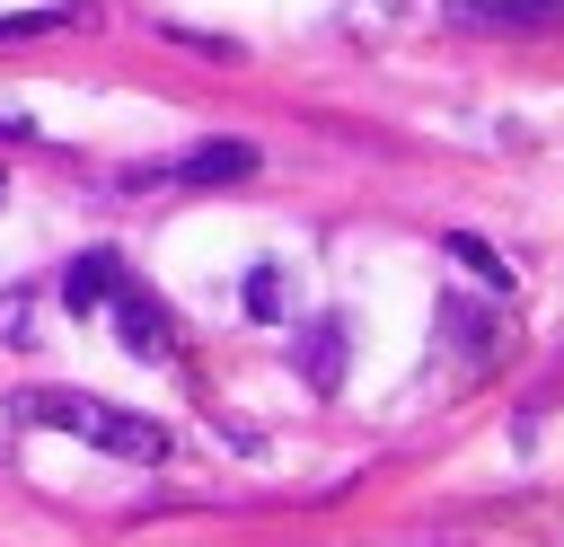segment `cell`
<instances>
[{
  "mask_svg": "<svg viewBox=\"0 0 564 547\" xmlns=\"http://www.w3.org/2000/svg\"><path fill=\"white\" fill-rule=\"evenodd\" d=\"M18 415H26V423H53V432H70V441H88V450H106V459H167V423L123 415V406L79 397V388H26Z\"/></svg>",
  "mask_w": 564,
  "mask_h": 547,
  "instance_id": "1",
  "label": "cell"
},
{
  "mask_svg": "<svg viewBox=\"0 0 564 547\" xmlns=\"http://www.w3.org/2000/svg\"><path fill=\"white\" fill-rule=\"evenodd\" d=\"M256 176V141H194L159 168H132V185H238Z\"/></svg>",
  "mask_w": 564,
  "mask_h": 547,
  "instance_id": "2",
  "label": "cell"
},
{
  "mask_svg": "<svg viewBox=\"0 0 564 547\" xmlns=\"http://www.w3.org/2000/svg\"><path fill=\"white\" fill-rule=\"evenodd\" d=\"M106 300H115V335H123V353H150V362H159V353H167V309H159L150 291H132V282H115Z\"/></svg>",
  "mask_w": 564,
  "mask_h": 547,
  "instance_id": "3",
  "label": "cell"
},
{
  "mask_svg": "<svg viewBox=\"0 0 564 547\" xmlns=\"http://www.w3.org/2000/svg\"><path fill=\"white\" fill-rule=\"evenodd\" d=\"M115 282H123V265H115V256L97 247V256H79V265L62 274V300H70V309H97V300H106Z\"/></svg>",
  "mask_w": 564,
  "mask_h": 547,
  "instance_id": "4",
  "label": "cell"
},
{
  "mask_svg": "<svg viewBox=\"0 0 564 547\" xmlns=\"http://www.w3.org/2000/svg\"><path fill=\"white\" fill-rule=\"evenodd\" d=\"M70 26H88V9H9L0 18V44H26V35H70Z\"/></svg>",
  "mask_w": 564,
  "mask_h": 547,
  "instance_id": "5",
  "label": "cell"
},
{
  "mask_svg": "<svg viewBox=\"0 0 564 547\" xmlns=\"http://www.w3.org/2000/svg\"><path fill=\"white\" fill-rule=\"evenodd\" d=\"M335 353H344V318H317L308 344H300V371H308L317 388H335Z\"/></svg>",
  "mask_w": 564,
  "mask_h": 547,
  "instance_id": "6",
  "label": "cell"
},
{
  "mask_svg": "<svg viewBox=\"0 0 564 547\" xmlns=\"http://www.w3.org/2000/svg\"><path fill=\"white\" fill-rule=\"evenodd\" d=\"M247 309H256V318H282V274H273V265L247 274Z\"/></svg>",
  "mask_w": 564,
  "mask_h": 547,
  "instance_id": "7",
  "label": "cell"
},
{
  "mask_svg": "<svg viewBox=\"0 0 564 547\" xmlns=\"http://www.w3.org/2000/svg\"><path fill=\"white\" fill-rule=\"evenodd\" d=\"M449 256H467V265H476V274H494V282H502V265H494V256H485V238H449Z\"/></svg>",
  "mask_w": 564,
  "mask_h": 547,
  "instance_id": "8",
  "label": "cell"
},
{
  "mask_svg": "<svg viewBox=\"0 0 564 547\" xmlns=\"http://www.w3.org/2000/svg\"><path fill=\"white\" fill-rule=\"evenodd\" d=\"M0 185H9V176H0Z\"/></svg>",
  "mask_w": 564,
  "mask_h": 547,
  "instance_id": "9",
  "label": "cell"
}]
</instances>
